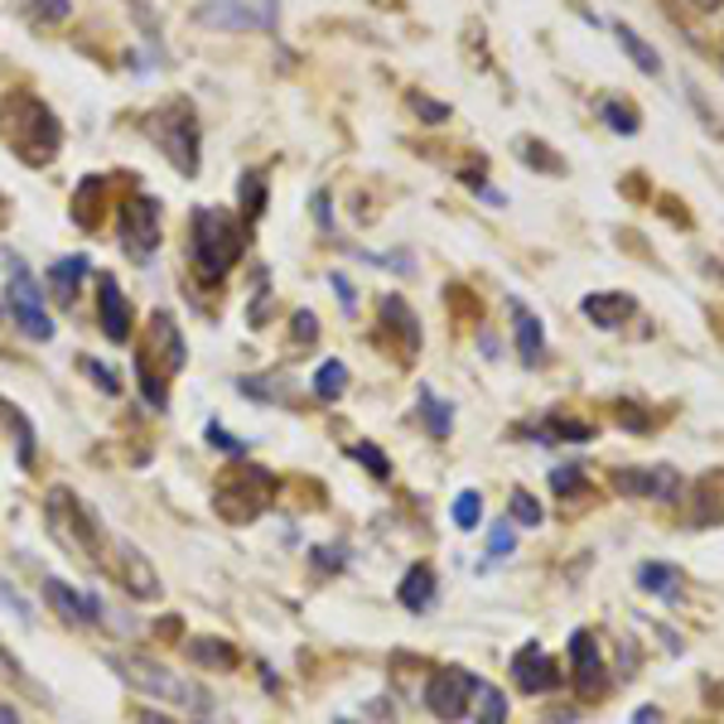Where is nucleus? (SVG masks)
Masks as SVG:
<instances>
[{
    "instance_id": "obj_1",
    "label": "nucleus",
    "mask_w": 724,
    "mask_h": 724,
    "mask_svg": "<svg viewBox=\"0 0 724 724\" xmlns=\"http://www.w3.org/2000/svg\"><path fill=\"white\" fill-rule=\"evenodd\" d=\"M0 141L10 145L16 160L30 164V170H44L63 145V127L34 92H10L6 102H0Z\"/></svg>"
},
{
    "instance_id": "obj_2",
    "label": "nucleus",
    "mask_w": 724,
    "mask_h": 724,
    "mask_svg": "<svg viewBox=\"0 0 724 724\" xmlns=\"http://www.w3.org/2000/svg\"><path fill=\"white\" fill-rule=\"evenodd\" d=\"M189 242H193V267H199V275L208 285H218L222 275L232 271V261L242 257L247 228L232 213H222V208H193Z\"/></svg>"
},
{
    "instance_id": "obj_3",
    "label": "nucleus",
    "mask_w": 724,
    "mask_h": 724,
    "mask_svg": "<svg viewBox=\"0 0 724 724\" xmlns=\"http://www.w3.org/2000/svg\"><path fill=\"white\" fill-rule=\"evenodd\" d=\"M145 127H150V141L164 150V160H170L179 174H199V117H193L189 102L160 107Z\"/></svg>"
},
{
    "instance_id": "obj_4",
    "label": "nucleus",
    "mask_w": 724,
    "mask_h": 724,
    "mask_svg": "<svg viewBox=\"0 0 724 724\" xmlns=\"http://www.w3.org/2000/svg\"><path fill=\"white\" fill-rule=\"evenodd\" d=\"M44 526L68 555H88L97 561V522L88 517V507L78 503L68 489H53L44 503Z\"/></svg>"
},
{
    "instance_id": "obj_5",
    "label": "nucleus",
    "mask_w": 724,
    "mask_h": 724,
    "mask_svg": "<svg viewBox=\"0 0 724 724\" xmlns=\"http://www.w3.org/2000/svg\"><path fill=\"white\" fill-rule=\"evenodd\" d=\"M271 0H261V6H252V0H199L193 6V20L203 24V30H271L275 16H271Z\"/></svg>"
},
{
    "instance_id": "obj_6",
    "label": "nucleus",
    "mask_w": 724,
    "mask_h": 724,
    "mask_svg": "<svg viewBox=\"0 0 724 724\" xmlns=\"http://www.w3.org/2000/svg\"><path fill=\"white\" fill-rule=\"evenodd\" d=\"M111 666H117V676L127 681V686H135V691H145V695H160V701H199V691L193 686H184V681H179L174 672H164L160 662H145V657H127V652H121V657H107Z\"/></svg>"
},
{
    "instance_id": "obj_7",
    "label": "nucleus",
    "mask_w": 724,
    "mask_h": 724,
    "mask_svg": "<svg viewBox=\"0 0 724 724\" xmlns=\"http://www.w3.org/2000/svg\"><path fill=\"white\" fill-rule=\"evenodd\" d=\"M275 479L267 469H247L242 479H232V489H218V512L228 522H257L261 507L271 503Z\"/></svg>"
},
{
    "instance_id": "obj_8",
    "label": "nucleus",
    "mask_w": 724,
    "mask_h": 724,
    "mask_svg": "<svg viewBox=\"0 0 724 724\" xmlns=\"http://www.w3.org/2000/svg\"><path fill=\"white\" fill-rule=\"evenodd\" d=\"M117 232H121V247H127L135 261L155 257V247H160V203L145 199V193H135V199L121 208Z\"/></svg>"
},
{
    "instance_id": "obj_9",
    "label": "nucleus",
    "mask_w": 724,
    "mask_h": 724,
    "mask_svg": "<svg viewBox=\"0 0 724 724\" xmlns=\"http://www.w3.org/2000/svg\"><path fill=\"white\" fill-rule=\"evenodd\" d=\"M6 310L16 314V324L30 333V339H39V343L53 339V319L44 314V295H39V285L24 271H16V281L6 285Z\"/></svg>"
},
{
    "instance_id": "obj_10",
    "label": "nucleus",
    "mask_w": 724,
    "mask_h": 724,
    "mask_svg": "<svg viewBox=\"0 0 724 724\" xmlns=\"http://www.w3.org/2000/svg\"><path fill=\"white\" fill-rule=\"evenodd\" d=\"M473 686H479V676L473 672H459V666H444V672H435L425 681V705L435 710L440 720H459L469 710V695Z\"/></svg>"
},
{
    "instance_id": "obj_11",
    "label": "nucleus",
    "mask_w": 724,
    "mask_h": 724,
    "mask_svg": "<svg viewBox=\"0 0 724 724\" xmlns=\"http://www.w3.org/2000/svg\"><path fill=\"white\" fill-rule=\"evenodd\" d=\"M44 604L68 623V629H92V623H102V604H97V594H82L63 580H44Z\"/></svg>"
},
{
    "instance_id": "obj_12",
    "label": "nucleus",
    "mask_w": 724,
    "mask_h": 724,
    "mask_svg": "<svg viewBox=\"0 0 724 724\" xmlns=\"http://www.w3.org/2000/svg\"><path fill=\"white\" fill-rule=\"evenodd\" d=\"M184 333H179L174 314L160 310L155 319H150V348H145V362H160L164 378H174V372H184Z\"/></svg>"
},
{
    "instance_id": "obj_13",
    "label": "nucleus",
    "mask_w": 724,
    "mask_h": 724,
    "mask_svg": "<svg viewBox=\"0 0 724 724\" xmlns=\"http://www.w3.org/2000/svg\"><path fill=\"white\" fill-rule=\"evenodd\" d=\"M111 570H117L121 590H127L131 599H160V575H155V565H150L145 555L131 546V541H117V561H111Z\"/></svg>"
},
{
    "instance_id": "obj_14",
    "label": "nucleus",
    "mask_w": 724,
    "mask_h": 724,
    "mask_svg": "<svg viewBox=\"0 0 724 724\" xmlns=\"http://www.w3.org/2000/svg\"><path fill=\"white\" fill-rule=\"evenodd\" d=\"M614 489L629 493V497H662V503H672L681 493V473L676 469H623L614 473Z\"/></svg>"
},
{
    "instance_id": "obj_15",
    "label": "nucleus",
    "mask_w": 724,
    "mask_h": 724,
    "mask_svg": "<svg viewBox=\"0 0 724 724\" xmlns=\"http://www.w3.org/2000/svg\"><path fill=\"white\" fill-rule=\"evenodd\" d=\"M97 314H102V333H107L111 343H127V339H131V324H135L131 300L121 295V285L111 281V275H107L102 285H97Z\"/></svg>"
},
{
    "instance_id": "obj_16",
    "label": "nucleus",
    "mask_w": 724,
    "mask_h": 724,
    "mask_svg": "<svg viewBox=\"0 0 724 724\" xmlns=\"http://www.w3.org/2000/svg\"><path fill=\"white\" fill-rule=\"evenodd\" d=\"M570 657H575V686H580V695H599L609 686L604 662H599V643H594L590 629H580L575 637H570Z\"/></svg>"
},
{
    "instance_id": "obj_17",
    "label": "nucleus",
    "mask_w": 724,
    "mask_h": 724,
    "mask_svg": "<svg viewBox=\"0 0 724 724\" xmlns=\"http://www.w3.org/2000/svg\"><path fill=\"white\" fill-rule=\"evenodd\" d=\"M507 310H512V333H517L522 368H541V353H546V329H541V319L526 310L522 300H507Z\"/></svg>"
},
{
    "instance_id": "obj_18",
    "label": "nucleus",
    "mask_w": 724,
    "mask_h": 724,
    "mask_svg": "<svg viewBox=\"0 0 724 724\" xmlns=\"http://www.w3.org/2000/svg\"><path fill=\"white\" fill-rule=\"evenodd\" d=\"M512 672H517V686L526 695H536V691H551L555 686V662L541 652L536 643H526L517 657H512Z\"/></svg>"
},
{
    "instance_id": "obj_19",
    "label": "nucleus",
    "mask_w": 724,
    "mask_h": 724,
    "mask_svg": "<svg viewBox=\"0 0 724 724\" xmlns=\"http://www.w3.org/2000/svg\"><path fill=\"white\" fill-rule=\"evenodd\" d=\"M396 594H401V604H406L411 614H425V609L435 604V570H430V565H411L406 575H401Z\"/></svg>"
},
{
    "instance_id": "obj_20",
    "label": "nucleus",
    "mask_w": 724,
    "mask_h": 724,
    "mask_svg": "<svg viewBox=\"0 0 724 724\" xmlns=\"http://www.w3.org/2000/svg\"><path fill=\"white\" fill-rule=\"evenodd\" d=\"M189 662L193 666H203V672H232L237 666V647L232 643H222V637H193L189 643Z\"/></svg>"
},
{
    "instance_id": "obj_21",
    "label": "nucleus",
    "mask_w": 724,
    "mask_h": 724,
    "mask_svg": "<svg viewBox=\"0 0 724 724\" xmlns=\"http://www.w3.org/2000/svg\"><path fill=\"white\" fill-rule=\"evenodd\" d=\"M633 314V300L629 295H584V319H590V324H599V329H619L623 319Z\"/></svg>"
},
{
    "instance_id": "obj_22",
    "label": "nucleus",
    "mask_w": 724,
    "mask_h": 724,
    "mask_svg": "<svg viewBox=\"0 0 724 724\" xmlns=\"http://www.w3.org/2000/svg\"><path fill=\"white\" fill-rule=\"evenodd\" d=\"M92 261L88 257H63V261H53L49 267V285H53V295H59L63 304H73L78 295V285H82V275H88Z\"/></svg>"
},
{
    "instance_id": "obj_23",
    "label": "nucleus",
    "mask_w": 724,
    "mask_h": 724,
    "mask_svg": "<svg viewBox=\"0 0 724 724\" xmlns=\"http://www.w3.org/2000/svg\"><path fill=\"white\" fill-rule=\"evenodd\" d=\"M637 584H643L647 594H662V599H681V575L672 565H643L637 570Z\"/></svg>"
},
{
    "instance_id": "obj_24",
    "label": "nucleus",
    "mask_w": 724,
    "mask_h": 724,
    "mask_svg": "<svg viewBox=\"0 0 724 724\" xmlns=\"http://www.w3.org/2000/svg\"><path fill=\"white\" fill-rule=\"evenodd\" d=\"M473 695H479V710H473V724H503L507 720V701H503V691L489 686V681H479L473 686Z\"/></svg>"
},
{
    "instance_id": "obj_25",
    "label": "nucleus",
    "mask_w": 724,
    "mask_h": 724,
    "mask_svg": "<svg viewBox=\"0 0 724 724\" xmlns=\"http://www.w3.org/2000/svg\"><path fill=\"white\" fill-rule=\"evenodd\" d=\"M614 34H619V44L629 49V59L643 68V73H662V59L652 53V44L647 39H637V30H629V24H614Z\"/></svg>"
},
{
    "instance_id": "obj_26",
    "label": "nucleus",
    "mask_w": 724,
    "mask_h": 724,
    "mask_svg": "<svg viewBox=\"0 0 724 724\" xmlns=\"http://www.w3.org/2000/svg\"><path fill=\"white\" fill-rule=\"evenodd\" d=\"M107 193V179H82L78 193H73V218L82 222V228H92L97 222V199Z\"/></svg>"
},
{
    "instance_id": "obj_27",
    "label": "nucleus",
    "mask_w": 724,
    "mask_h": 724,
    "mask_svg": "<svg viewBox=\"0 0 724 724\" xmlns=\"http://www.w3.org/2000/svg\"><path fill=\"white\" fill-rule=\"evenodd\" d=\"M382 319H392V324H396V333H401V339H406V348H415V343H421V333H415V314L406 310V300H382Z\"/></svg>"
},
{
    "instance_id": "obj_28",
    "label": "nucleus",
    "mask_w": 724,
    "mask_h": 724,
    "mask_svg": "<svg viewBox=\"0 0 724 724\" xmlns=\"http://www.w3.org/2000/svg\"><path fill=\"white\" fill-rule=\"evenodd\" d=\"M343 386H348V368H343V362H324V368L314 372V396L319 401H333Z\"/></svg>"
},
{
    "instance_id": "obj_29",
    "label": "nucleus",
    "mask_w": 724,
    "mask_h": 724,
    "mask_svg": "<svg viewBox=\"0 0 724 724\" xmlns=\"http://www.w3.org/2000/svg\"><path fill=\"white\" fill-rule=\"evenodd\" d=\"M450 517H454V526H459V532H473V526H479L483 522V497L479 493H459L454 497V507H450Z\"/></svg>"
},
{
    "instance_id": "obj_30",
    "label": "nucleus",
    "mask_w": 724,
    "mask_h": 724,
    "mask_svg": "<svg viewBox=\"0 0 724 724\" xmlns=\"http://www.w3.org/2000/svg\"><path fill=\"white\" fill-rule=\"evenodd\" d=\"M421 415H425V421H430V435H435V440H450V406H444V401L440 396H421Z\"/></svg>"
},
{
    "instance_id": "obj_31",
    "label": "nucleus",
    "mask_w": 724,
    "mask_h": 724,
    "mask_svg": "<svg viewBox=\"0 0 724 724\" xmlns=\"http://www.w3.org/2000/svg\"><path fill=\"white\" fill-rule=\"evenodd\" d=\"M261 208H267V189H261V174H242V213H247V222H257Z\"/></svg>"
},
{
    "instance_id": "obj_32",
    "label": "nucleus",
    "mask_w": 724,
    "mask_h": 724,
    "mask_svg": "<svg viewBox=\"0 0 724 724\" xmlns=\"http://www.w3.org/2000/svg\"><path fill=\"white\" fill-rule=\"evenodd\" d=\"M599 111H604V121H609V127H614L619 135H637V111H633L629 102H604Z\"/></svg>"
},
{
    "instance_id": "obj_33",
    "label": "nucleus",
    "mask_w": 724,
    "mask_h": 724,
    "mask_svg": "<svg viewBox=\"0 0 724 724\" xmlns=\"http://www.w3.org/2000/svg\"><path fill=\"white\" fill-rule=\"evenodd\" d=\"M512 517H517V526H541V517H546V512H541V503L532 493H512Z\"/></svg>"
},
{
    "instance_id": "obj_34",
    "label": "nucleus",
    "mask_w": 724,
    "mask_h": 724,
    "mask_svg": "<svg viewBox=\"0 0 724 724\" xmlns=\"http://www.w3.org/2000/svg\"><path fill=\"white\" fill-rule=\"evenodd\" d=\"M78 368L88 372V378H92L97 386H102L107 396H121V378H117V372H107V368H102V362H97V358H78Z\"/></svg>"
},
{
    "instance_id": "obj_35",
    "label": "nucleus",
    "mask_w": 724,
    "mask_h": 724,
    "mask_svg": "<svg viewBox=\"0 0 724 724\" xmlns=\"http://www.w3.org/2000/svg\"><path fill=\"white\" fill-rule=\"evenodd\" d=\"M34 16L44 24H63L68 16H73V6H68V0H34Z\"/></svg>"
},
{
    "instance_id": "obj_36",
    "label": "nucleus",
    "mask_w": 724,
    "mask_h": 724,
    "mask_svg": "<svg viewBox=\"0 0 724 724\" xmlns=\"http://www.w3.org/2000/svg\"><path fill=\"white\" fill-rule=\"evenodd\" d=\"M512 546H517V536H512V526L497 522V526H493V536H489V555H493V561H503V555H512Z\"/></svg>"
},
{
    "instance_id": "obj_37",
    "label": "nucleus",
    "mask_w": 724,
    "mask_h": 724,
    "mask_svg": "<svg viewBox=\"0 0 724 724\" xmlns=\"http://www.w3.org/2000/svg\"><path fill=\"white\" fill-rule=\"evenodd\" d=\"M580 483H584V473H580V469H555V473H551V489L561 493V497H570V493L580 489Z\"/></svg>"
},
{
    "instance_id": "obj_38",
    "label": "nucleus",
    "mask_w": 724,
    "mask_h": 724,
    "mask_svg": "<svg viewBox=\"0 0 724 724\" xmlns=\"http://www.w3.org/2000/svg\"><path fill=\"white\" fill-rule=\"evenodd\" d=\"M208 440H213L222 454H242V440L228 435V430H222V425H208Z\"/></svg>"
},
{
    "instance_id": "obj_39",
    "label": "nucleus",
    "mask_w": 724,
    "mask_h": 724,
    "mask_svg": "<svg viewBox=\"0 0 724 724\" xmlns=\"http://www.w3.org/2000/svg\"><path fill=\"white\" fill-rule=\"evenodd\" d=\"M295 339H310V343L319 339V319H314L310 310H300V314H295Z\"/></svg>"
},
{
    "instance_id": "obj_40",
    "label": "nucleus",
    "mask_w": 724,
    "mask_h": 724,
    "mask_svg": "<svg viewBox=\"0 0 724 724\" xmlns=\"http://www.w3.org/2000/svg\"><path fill=\"white\" fill-rule=\"evenodd\" d=\"M358 459H362V464H372V469H378V473H386V459L378 454V450H353Z\"/></svg>"
},
{
    "instance_id": "obj_41",
    "label": "nucleus",
    "mask_w": 724,
    "mask_h": 724,
    "mask_svg": "<svg viewBox=\"0 0 724 724\" xmlns=\"http://www.w3.org/2000/svg\"><path fill=\"white\" fill-rule=\"evenodd\" d=\"M333 290H339V300L348 304V310H353V304H358V295H353V290H348V281H343V275H333Z\"/></svg>"
},
{
    "instance_id": "obj_42",
    "label": "nucleus",
    "mask_w": 724,
    "mask_h": 724,
    "mask_svg": "<svg viewBox=\"0 0 724 724\" xmlns=\"http://www.w3.org/2000/svg\"><path fill=\"white\" fill-rule=\"evenodd\" d=\"M415 111H421V117H430V121H444V107H435V102H421V97H415Z\"/></svg>"
},
{
    "instance_id": "obj_43",
    "label": "nucleus",
    "mask_w": 724,
    "mask_h": 724,
    "mask_svg": "<svg viewBox=\"0 0 724 724\" xmlns=\"http://www.w3.org/2000/svg\"><path fill=\"white\" fill-rule=\"evenodd\" d=\"M691 6L701 10V16H720V10H724V0H691Z\"/></svg>"
},
{
    "instance_id": "obj_44",
    "label": "nucleus",
    "mask_w": 724,
    "mask_h": 724,
    "mask_svg": "<svg viewBox=\"0 0 724 724\" xmlns=\"http://www.w3.org/2000/svg\"><path fill=\"white\" fill-rule=\"evenodd\" d=\"M0 724H20V710L10 701H0Z\"/></svg>"
},
{
    "instance_id": "obj_45",
    "label": "nucleus",
    "mask_w": 724,
    "mask_h": 724,
    "mask_svg": "<svg viewBox=\"0 0 724 724\" xmlns=\"http://www.w3.org/2000/svg\"><path fill=\"white\" fill-rule=\"evenodd\" d=\"M141 724H174V720L160 715V710H141Z\"/></svg>"
},
{
    "instance_id": "obj_46",
    "label": "nucleus",
    "mask_w": 724,
    "mask_h": 724,
    "mask_svg": "<svg viewBox=\"0 0 724 724\" xmlns=\"http://www.w3.org/2000/svg\"><path fill=\"white\" fill-rule=\"evenodd\" d=\"M319 555V565H324V570H339V551H314Z\"/></svg>"
},
{
    "instance_id": "obj_47",
    "label": "nucleus",
    "mask_w": 724,
    "mask_h": 724,
    "mask_svg": "<svg viewBox=\"0 0 724 724\" xmlns=\"http://www.w3.org/2000/svg\"><path fill=\"white\" fill-rule=\"evenodd\" d=\"M339 724H348V720H339Z\"/></svg>"
}]
</instances>
